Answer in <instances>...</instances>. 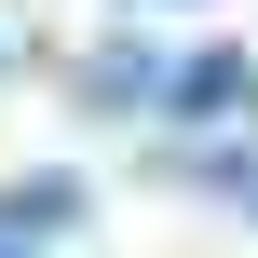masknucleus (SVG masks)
Returning <instances> with one entry per match:
<instances>
[{"label": "nucleus", "mask_w": 258, "mask_h": 258, "mask_svg": "<svg viewBox=\"0 0 258 258\" xmlns=\"http://www.w3.org/2000/svg\"><path fill=\"white\" fill-rule=\"evenodd\" d=\"M0 258H14V245H0Z\"/></svg>", "instance_id": "nucleus-1"}]
</instances>
